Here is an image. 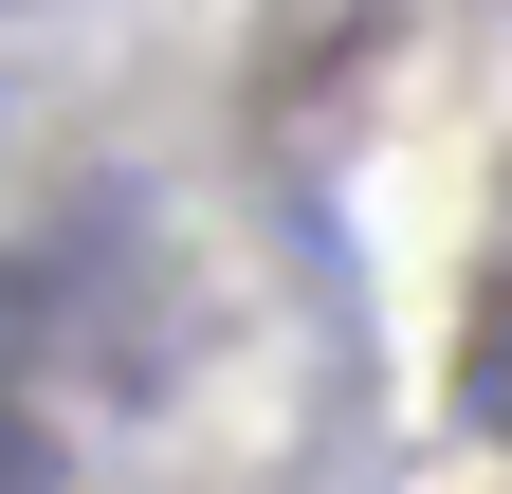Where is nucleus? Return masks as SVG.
Segmentation results:
<instances>
[{"label":"nucleus","mask_w":512,"mask_h":494,"mask_svg":"<svg viewBox=\"0 0 512 494\" xmlns=\"http://www.w3.org/2000/svg\"><path fill=\"white\" fill-rule=\"evenodd\" d=\"M476 403L512 421V275H494V330H476Z\"/></svg>","instance_id":"1"}]
</instances>
